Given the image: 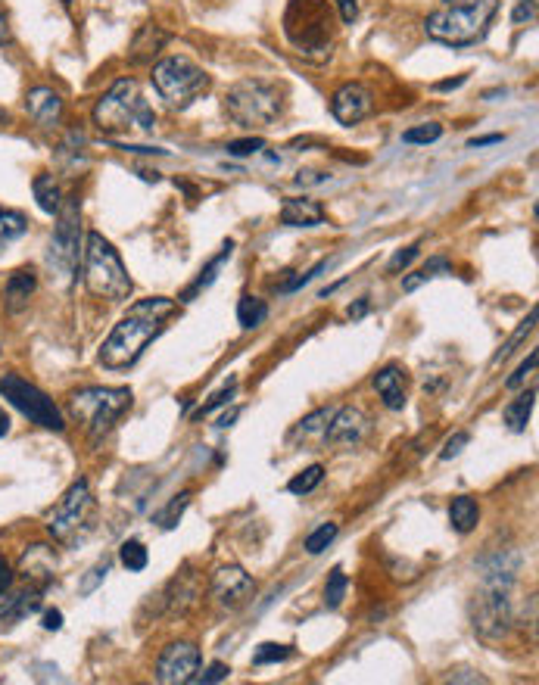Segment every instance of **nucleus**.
Instances as JSON below:
<instances>
[{
    "mask_svg": "<svg viewBox=\"0 0 539 685\" xmlns=\"http://www.w3.org/2000/svg\"><path fill=\"white\" fill-rule=\"evenodd\" d=\"M175 312V299L153 296L144 303H134L131 312L113 327V334L100 346V365L110 371H125L141 359L150 340L163 334L166 318Z\"/></svg>",
    "mask_w": 539,
    "mask_h": 685,
    "instance_id": "nucleus-1",
    "label": "nucleus"
},
{
    "mask_svg": "<svg viewBox=\"0 0 539 685\" xmlns=\"http://www.w3.org/2000/svg\"><path fill=\"white\" fill-rule=\"evenodd\" d=\"M284 38L309 63H328L337 44V16L331 0H290L284 10Z\"/></svg>",
    "mask_w": 539,
    "mask_h": 685,
    "instance_id": "nucleus-2",
    "label": "nucleus"
},
{
    "mask_svg": "<svg viewBox=\"0 0 539 685\" xmlns=\"http://www.w3.org/2000/svg\"><path fill=\"white\" fill-rule=\"evenodd\" d=\"M94 125L103 134H131V131H141L150 134L156 125V113L150 109V103L144 100L138 81L134 78H119L116 85L106 91L97 106H94Z\"/></svg>",
    "mask_w": 539,
    "mask_h": 685,
    "instance_id": "nucleus-3",
    "label": "nucleus"
},
{
    "mask_svg": "<svg viewBox=\"0 0 539 685\" xmlns=\"http://www.w3.org/2000/svg\"><path fill=\"white\" fill-rule=\"evenodd\" d=\"M499 13V0H462V4H446L443 10L430 13L424 19L427 38H434L449 47H468L487 35L493 16Z\"/></svg>",
    "mask_w": 539,
    "mask_h": 685,
    "instance_id": "nucleus-4",
    "label": "nucleus"
},
{
    "mask_svg": "<svg viewBox=\"0 0 539 685\" xmlns=\"http://www.w3.org/2000/svg\"><path fill=\"white\" fill-rule=\"evenodd\" d=\"M82 278H85L88 293L97 299H106V303H125L134 290V284L128 278V268H125L122 256L116 253V246L97 231H91L85 237Z\"/></svg>",
    "mask_w": 539,
    "mask_h": 685,
    "instance_id": "nucleus-5",
    "label": "nucleus"
},
{
    "mask_svg": "<svg viewBox=\"0 0 539 685\" xmlns=\"http://www.w3.org/2000/svg\"><path fill=\"white\" fill-rule=\"evenodd\" d=\"M222 106H225V116L237 128H247V131L272 128L284 113L281 91L262 78H244L237 85H231Z\"/></svg>",
    "mask_w": 539,
    "mask_h": 685,
    "instance_id": "nucleus-6",
    "label": "nucleus"
},
{
    "mask_svg": "<svg viewBox=\"0 0 539 685\" xmlns=\"http://www.w3.org/2000/svg\"><path fill=\"white\" fill-rule=\"evenodd\" d=\"M131 408L128 387H85L69 396V411L78 424H85L91 443H100L116 421Z\"/></svg>",
    "mask_w": 539,
    "mask_h": 685,
    "instance_id": "nucleus-7",
    "label": "nucleus"
},
{
    "mask_svg": "<svg viewBox=\"0 0 539 685\" xmlns=\"http://www.w3.org/2000/svg\"><path fill=\"white\" fill-rule=\"evenodd\" d=\"M212 85V78L203 66H197L191 57H166L153 66V88L159 91L172 109H187L194 106Z\"/></svg>",
    "mask_w": 539,
    "mask_h": 685,
    "instance_id": "nucleus-8",
    "label": "nucleus"
},
{
    "mask_svg": "<svg viewBox=\"0 0 539 685\" xmlns=\"http://www.w3.org/2000/svg\"><path fill=\"white\" fill-rule=\"evenodd\" d=\"M78 240H82V203H78V197H66L57 212V228H53L47 250V265L63 284H72L75 278Z\"/></svg>",
    "mask_w": 539,
    "mask_h": 685,
    "instance_id": "nucleus-9",
    "label": "nucleus"
},
{
    "mask_svg": "<svg viewBox=\"0 0 539 685\" xmlns=\"http://www.w3.org/2000/svg\"><path fill=\"white\" fill-rule=\"evenodd\" d=\"M0 396H4L16 411H22V415L29 418L32 424H38L44 430H53V433L66 430V418H63L60 405L53 402L44 390H38L35 383L25 380V377H19V374L0 377Z\"/></svg>",
    "mask_w": 539,
    "mask_h": 685,
    "instance_id": "nucleus-10",
    "label": "nucleus"
},
{
    "mask_svg": "<svg viewBox=\"0 0 539 685\" xmlns=\"http://www.w3.org/2000/svg\"><path fill=\"white\" fill-rule=\"evenodd\" d=\"M94 511V496L88 480H75L66 496L57 502V508L50 511L47 517V533L53 542H72L78 536V530L88 527V517Z\"/></svg>",
    "mask_w": 539,
    "mask_h": 685,
    "instance_id": "nucleus-11",
    "label": "nucleus"
},
{
    "mask_svg": "<svg viewBox=\"0 0 539 685\" xmlns=\"http://www.w3.org/2000/svg\"><path fill=\"white\" fill-rule=\"evenodd\" d=\"M209 595H212V601L222 611H237V608H244L247 601L256 595V583H253V577H250L244 567L225 564V567H219V570L212 573Z\"/></svg>",
    "mask_w": 539,
    "mask_h": 685,
    "instance_id": "nucleus-12",
    "label": "nucleus"
},
{
    "mask_svg": "<svg viewBox=\"0 0 539 685\" xmlns=\"http://www.w3.org/2000/svg\"><path fill=\"white\" fill-rule=\"evenodd\" d=\"M200 648L194 642H172L156 657V682L163 685H187L200 673Z\"/></svg>",
    "mask_w": 539,
    "mask_h": 685,
    "instance_id": "nucleus-13",
    "label": "nucleus"
},
{
    "mask_svg": "<svg viewBox=\"0 0 539 685\" xmlns=\"http://www.w3.org/2000/svg\"><path fill=\"white\" fill-rule=\"evenodd\" d=\"M374 113V94L362 85V81H346L331 97V116L340 125H359Z\"/></svg>",
    "mask_w": 539,
    "mask_h": 685,
    "instance_id": "nucleus-14",
    "label": "nucleus"
},
{
    "mask_svg": "<svg viewBox=\"0 0 539 685\" xmlns=\"http://www.w3.org/2000/svg\"><path fill=\"white\" fill-rule=\"evenodd\" d=\"M371 433V421L365 418V411L356 408V405H346V408H337L334 418L325 430V443L328 446H343V449H353V446H362L365 436Z\"/></svg>",
    "mask_w": 539,
    "mask_h": 685,
    "instance_id": "nucleus-15",
    "label": "nucleus"
},
{
    "mask_svg": "<svg viewBox=\"0 0 539 685\" xmlns=\"http://www.w3.org/2000/svg\"><path fill=\"white\" fill-rule=\"evenodd\" d=\"M16 573L29 586L47 589L53 583V577H57V552H53V545L35 542V545L25 548L22 558H19V570Z\"/></svg>",
    "mask_w": 539,
    "mask_h": 685,
    "instance_id": "nucleus-16",
    "label": "nucleus"
},
{
    "mask_svg": "<svg viewBox=\"0 0 539 685\" xmlns=\"http://www.w3.org/2000/svg\"><path fill=\"white\" fill-rule=\"evenodd\" d=\"M25 113L41 128H53L63 119V97L53 88H32L25 94Z\"/></svg>",
    "mask_w": 539,
    "mask_h": 685,
    "instance_id": "nucleus-17",
    "label": "nucleus"
},
{
    "mask_svg": "<svg viewBox=\"0 0 539 685\" xmlns=\"http://www.w3.org/2000/svg\"><path fill=\"white\" fill-rule=\"evenodd\" d=\"M41 598H44V589H38V586L25 589L19 595H10V592L0 595V633L10 629V626H16L22 617L35 614L41 608Z\"/></svg>",
    "mask_w": 539,
    "mask_h": 685,
    "instance_id": "nucleus-18",
    "label": "nucleus"
},
{
    "mask_svg": "<svg viewBox=\"0 0 539 685\" xmlns=\"http://www.w3.org/2000/svg\"><path fill=\"white\" fill-rule=\"evenodd\" d=\"M169 44V32L163 29V25L156 22H147L141 25V32L134 35L131 47H128V60L134 66H144V63H153L159 57V50H163Z\"/></svg>",
    "mask_w": 539,
    "mask_h": 685,
    "instance_id": "nucleus-19",
    "label": "nucleus"
},
{
    "mask_svg": "<svg viewBox=\"0 0 539 685\" xmlns=\"http://www.w3.org/2000/svg\"><path fill=\"white\" fill-rule=\"evenodd\" d=\"M325 218H328L325 206L315 200H306V197H290L281 206V225H287V228H315L325 222Z\"/></svg>",
    "mask_w": 539,
    "mask_h": 685,
    "instance_id": "nucleus-20",
    "label": "nucleus"
},
{
    "mask_svg": "<svg viewBox=\"0 0 539 685\" xmlns=\"http://www.w3.org/2000/svg\"><path fill=\"white\" fill-rule=\"evenodd\" d=\"M374 390L377 396L384 399V405L390 411H402L406 408V374H402V368L396 365H387L374 374Z\"/></svg>",
    "mask_w": 539,
    "mask_h": 685,
    "instance_id": "nucleus-21",
    "label": "nucleus"
},
{
    "mask_svg": "<svg viewBox=\"0 0 539 685\" xmlns=\"http://www.w3.org/2000/svg\"><path fill=\"white\" fill-rule=\"evenodd\" d=\"M35 287H38V278L32 268H19L13 271L7 284H4V299H7V309L13 315H19L25 306H29V299L35 296Z\"/></svg>",
    "mask_w": 539,
    "mask_h": 685,
    "instance_id": "nucleus-22",
    "label": "nucleus"
},
{
    "mask_svg": "<svg viewBox=\"0 0 539 685\" xmlns=\"http://www.w3.org/2000/svg\"><path fill=\"white\" fill-rule=\"evenodd\" d=\"M533 405H536V387L524 390L521 396H515L508 405H505V424L511 433H524L527 424H530V415H533Z\"/></svg>",
    "mask_w": 539,
    "mask_h": 685,
    "instance_id": "nucleus-23",
    "label": "nucleus"
},
{
    "mask_svg": "<svg viewBox=\"0 0 539 685\" xmlns=\"http://www.w3.org/2000/svg\"><path fill=\"white\" fill-rule=\"evenodd\" d=\"M32 190H35V200L41 206V212L47 215H57L60 206H63V190H60V181L53 178L50 172H41L35 181H32Z\"/></svg>",
    "mask_w": 539,
    "mask_h": 685,
    "instance_id": "nucleus-24",
    "label": "nucleus"
},
{
    "mask_svg": "<svg viewBox=\"0 0 539 685\" xmlns=\"http://www.w3.org/2000/svg\"><path fill=\"white\" fill-rule=\"evenodd\" d=\"M449 520L455 533H471L480 524V505L471 496H455L449 505Z\"/></svg>",
    "mask_w": 539,
    "mask_h": 685,
    "instance_id": "nucleus-25",
    "label": "nucleus"
},
{
    "mask_svg": "<svg viewBox=\"0 0 539 685\" xmlns=\"http://www.w3.org/2000/svg\"><path fill=\"white\" fill-rule=\"evenodd\" d=\"M197 601V580L187 577V573H178V577L172 580L169 586V611L172 614H187V608H191Z\"/></svg>",
    "mask_w": 539,
    "mask_h": 685,
    "instance_id": "nucleus-26",
    "label": "nucleus"
},
{
    "mask_svg": "<svg viewBox=\"0 0 539 685\" xmlns=\"http://www.w3.org/2000/svg\"><path fill=\"white\" fill-rule=\"evenodd\" d=\"M231 253H234V243L228 240V243L222 246V253H219V256H215V259H212V262H209V265H206V268L200 271V278H197V281H194L191 287H187V290L181 293V299H184V303H191V299H194V296H197L200 290H206V287H209V284H212L215 278H219V271H222V265H225V262L231 259Z\"/></svg>",
    "mask_w": 539,
    "mask_h": 685,
    "instance_id": "nucleus-27",
    "label": "nucleus"
},
{
    "mask_svg": "<svg viewBox=\"0 0 539 685\" xmlns=\"http://www.w3.org/2000/svg\"><path fill=\"white\" fill-rule=\"evenodd\" d=\"M268 318V303L259 296H240L237 303V324L244 327V331H256L259 324H265Z\"/></svg>",
    "mask_w": 539,
    "mask_h": 685,
    "instance_id": "nucleus-28",
    "label": "nucleus"
},
{
    "mask_svg": "<svg viewBox=\"0 0 539 685\" xmlns=\"http://www.w3.org/2000/svg\"><path fill=\"white\" fill-rule=\"evenodd\" d=\"M334 411L337 408H318V411H312V415H306L300 424H296L293 436H296V440H312V436H321V440H325V430H328V424L334 418Z\"/></svg>",
    "mask_w": 539,
    "mask_h": 685,
    "instance_id": "nucleus-29",
    "label": "nucleus"
},
{
    "mask_svg": "<svg viewBox=\"0 0 539 685\" xmlns=\"http://www.w3.org/2000/svg\"><path fill=\"white\" fill-rule=\"evenodd\" d=\"M25 231H29V222H25L22 212L0 209V253H4L10 243H16Z\"/></svg>",
    "mask_w": 539,
    "mask_h": 685,
    "instance_id": "nucleus-30",
    "label": "nucleus"
},
{
    "mask_svg": "<svg viewBox=\"0 0 539 685\" xmlns=\"http://www.w3.org/2000/svg\"><path fill=\"white\" fill-rule=\"evenodd\" d=\"M536 318H539V312H536V309H530V315L521 321V327H518V331L511 334V337H508V343H502V349L493 355V362H490L493 368H496V365H502V362L508 359V355H515V349H518V346H521V343H524V340H527V337L536 331Z\"/></svg>",
    "mask_w": 539,
    "mask_h": 685,
    "instance_id": "nucleus-31",
    "label": "nucleus"
},
{
    "mask_svg": "<svg viewBox=\"0 0 539 685\" xmlns=\"http://www.w3.org/2000/svg\"><path fill=\"white\" fill-rule=\"evenodd\" d=\"M321 480H325V464H309L306 471H300L287 483V489L293 496H309V492H315L321 486Z\"/></svg>",
    "mask_w": 539,
    "mask_h": 685,
    "instance_id": "nucleus-32",
    "label": "nucleus"
},
{
    "mask_svg": "<svg viewBox=\"0 0 539 685\" xmlns=\"http://www.w3.org/2000/svg\"><path fill=\"white\" fill-rule=\"evenodd\" d=\"M187 505H191V492L184 489V492H178V496H175L163 511L156 514V524L163 527V530H175V527H178V520H181V514L187 511Z\"/></svg>",
    "mask_w": 539,
    "mask_h": 685,
    "instance_id": "nucleus-33",
    "label": "nucleus"
},
{
    "mask_svg": "<svg viewBox=\"0 0 539 685\" xmlns=\"http://www.w3.org/2000/svg\"><path fill=\"white\" fill-rule=\"evenodd\" d=\"M119 561H122L131 573H141V570L147 567L150 555H147V548H144L141 539H128V542H122V548H119Z\"/></svg>",
    "mask_w": 539,
    "mask_h": 685,
    "instance_id": "nucleus-34",
    "label": "nucleus"
},
{
    "mask_svg": "<svg viewBox=\"0 0 539 685\" xmlns=\"http://www.w3.org/2000/svg\"><path fill=\"white\" fill-rule=\"evenodd\" d=\"M346 586H349V580H346L343 567H334V570L328 573V583H325V605H328L331 611H337V608L343 605Z\"/></svg>",
    "mask_w": 539,
    "mask_h": 685,
    "instance_id": "nucleus-35",
    "label": "nucleus"
},
{
    "mask_svg": "<svg viewBox=\"0 0 539 685\" xmlns=\"http://www.w3.org/2000/svg\"><path fill=\"white\" fill-rule=\"evenodd\" d=\"M443 137V125L440 122H421V125H415V128H409V131H402V141L406 144H434V141H440Z\"/></svg>",
    "mask_w": 539,
    "mask_h": 685,
    "instance_id": "nucleus-36",
    "label": "nucleus"
},
{
    "mask_svg": "<svg viewBox=\"0 0 539 685\" xmlns=\"http://www.w3.org/2000/svg\"><path fill=\"white\" fill-rule=\"evenodd\" d=\"M287 657H293V648H290V645L265 642V645L256 648L253 664H256V667H268V664H281V661H287Z\"/></svg>",
    "mask_w": 539,
    "mask_h": 685,
    "instance_id": "nucleus-37",
    "label": "nucleus"
},
{
    "mask_svg": "<svg viewBox=\"0 0 539 685\" xmlns=\"http://www.w3.org/2000/svg\"><path fill=\"white\" fill-rule=\"evenodd\" d=\"M337 533H340L337 524H321L318 530H312V533L306 536V552H309V555H321V552H325V548L337 539Z\"/></svg>",
    "mask_w": 539,
    "mask_h": 685,
    "instance_id": "nucleus-38",
    "label": "nucleus"
},
{
    "mask_svg": "<svg viewBox=\"0 0 539 685\" xmlns=\"http://www.w3.org/2000/svg\"><path fill=\"white\" fill-rule=\"evenodd\" d=\"M234 393H237V380L231 377V380L225 383V387H222L219 393H212V396H209V402H206V405H200V408H197V415H194V418L200 421V418L212 415V411H215V408H222V405H228V402L234 399Z\"/></svg>",
    "mask_w": 539,
    "mask_h": 685,
    "instance_id": "nucleus-39",
    "label": "nucleus"
},
{
    "mask_svg": "<svg viewBox=\"0 0 539 685\" xmlns=\"http://www.w3.org/2000/svg\"><path fill=\"white\" fill-rule=\"evenodd\" d=\"M106 573H110V561H97L88 573H85V577H82V583H78V592H82V595H94L97 592V586L106 580Z\"/></svg>",
    "mask_w": 539,
    "mask_h": 685,
    "instance_id": "nucleus-40",
    "label": "nucleus"
},
{
    "mask_svg": "<svg viewBox=\"0 0 539 685\" xmlns=\"http://www.w3.org/2000/svg\"><path fill=\"white\" fill-rule=\"evenodd\" d=\"M228 156H237V159H244V156H256V153H262L265 150V141L262 137H240V141H231L228 147Z\"/></svg>",
    "mask_w": 539,
    "mask_h": 685,
    "instance_id": "nucleus-41",
    "label": "nucleus"
},
{
    "mask_svg": "<svg viewBox=\"0 0 539 685\" xmlns=\"http://www.w3.org/2000/svg\"><path fill=\"white\" fill-rule=\"evenodd\" d=\"M328 265H331V262H318L315 268H309V271H303V274H293V278H290L287 284H281V287H278V293H296V290H303V287H306V284H312V281H315L318 274L325 271Z\"/></svg>",
    "mask_w": 539,
    "mask_h": 685,
    "instance_id": "nucleus-42",
    "label": "nucleus"
},
{
    "mask_svg": "<svg viewBox=\"0 0 539 685\" xmlns=\"http://www.w3.org/2000/svg\"><path fill=\"white\" fill-rule=\"evenodd\" d=\"M536 359H539V355H536V352H530V355H527V362H521V368L505 380V390H521L524 383L536 374Z\"/></svg>",
    "mask_w": 539,
    "mask_h": 685,
    "instance_id": "nucleus-43",
    "label": "nucleus"
},
{
    "mask_svg": "<svg viewBox=\"0 0 539 685\" xmlns=\"http://www.w3.org/2000/svg\"><path fill=\"white\" fill-rule=\"evenodd\" d=\"M418 253H421V243H412V246H406V250H396L393 259L387 262V271H390V274L406 271V268L418 259Z\"/></svg>",
    "mask_w": 539,
    "mask_h": 685,
    "instance_id": "nucleus-44",
    "label": "nucleus"
},
{
    "mask_svg": "<svg viewBox=\"0 0 539 685\" xmlns=\"http://www.w3.org/2000/svg\"><path fill=\"white\" fill-rule=\"evenodd\" d=\"M536 22V0H518L515 10H511V25H533Z\"/></svg>",
    "mask_w": 539,
    "mask_h": 685,
    "instance_id": "nucleus-45",
    "label": "nucleus"
},
{
    "mask_svg": "<svg viewBox=\"0 0 539 685\" xmlns=\"http://www.w3.org/2000/svg\"><path fill=\"white\" fill-rule=\"evenodd\" d=\"M471 443V436L465 433V430H458V433H452L449 440H446V446H443V452H440V458L443 461H452L455 455H462V449Z\"/></svg>",
    "mask_w": 539,
    "mask_h": 685,
    "instance_id": "nucleus-46",
    "label": "nucleus"
},
{
    "mask_svg": "<svg viewBox=\"0 0 539 685\" xmlns=\"http://www.w3.org/2000/svg\"><path fill=\"white\" fill-rule=\"evenodd\" d=\"M228 673H231V667H228V664L215 661V664H209V667H206V673H197V676H194V682H200V685L225 682V679H228Z\"/></svg>",
    "mask_w": 539,
    "mask_h": 685,
    "instance_id": "nucleus-47",
    "label": "nucleus"
},
{
    "mask_svg": "<svg viewBox=\"0 0 539 685\" xmlns=\"http://www.w3.org/2000/svg\"><path fill=\"white\" fill-rule=\"evenodd\" d=\"M337 10H340V22L343 25H353L359 19V0H334Z\"/></svg>",
    "mask_w": 539,
    "mask_h": 685,
    "instance_id": "nucleus-48",
    "label": "nucleus"
},
{
    "mask_svg": "<svg viewBox=\"0 0 539 685\" xmlns=\"http://www.w3.org/2000/svg\"><path fill=\"white\" fill-rule=\"evenodd\" d=\"M13 580H16V570L7 558H0V595L13 589Z\"/></svg>",
    "mask_w": 539,
    "mask_h": 685,
    "instance_id": "nucleus-49",
    "label": "nucleus"
},
{
    "mask_svg": "<svg viewBox=\"0 0 539 685\" xmlns=\"http://www.w3.org/2000/svg\"><path fill=\"white\" fill-rule=\"evenodd\" d=\"M41 620H44L41 626L47 629V633H60V629H63V611H47Z\"/></svg>",
    "mask_w": 539,
    "mask_h": 685,
    "instance_id": "nucleus-50",
    "label": "nucleus"
},
{
    "mask_svg": "<svg viewBox=\"0 0 539 685\" xmlns=\"http://www.w3.org/2000/svg\"><path fill=\"white\" fill-rule=\"evenodd\" d=\"M325 181H328L325 172H300V175H296V184H300V187H306V184H325Z\"/></svg>",
    "mask_w": 539,
    "mask_h": 685,
    "instance_id": "nucleus-51",
    "label": "nucleus"
},
{
    "mask_svg": "<svg viewBox=\"0 0 539 685\" xmlns=\"http://www.w3.org/2000/svg\"><path fill=\"white\" fill-rule=\"evenodd\" d=\"M468 81V75H458V78H446V81H437L434 91H455V88H462Z\"/></svg>",
    "mask_w": 539,
    "mask_h": 685,
    "instance_id": "nucleus-52",
    "label": "nucleus"
},
{
    "mask_svg": "<svg viewBox=\"0 0 539 685\" xmlns=\"http://www.w3.org/2000/svg\"><path fill=\"white\" fill-rule=\"evenodd\" d=\"M365 312H368V299H365V296L359 299V303H356V306H349V309H346V315H349V318H353V321L365 318Z\"/></svg>",
    "mask_w": 539,
    "mask_h": 685,
    "instance_id": "nucleus-53",
    "label": "nucleus"
},
{
    "mask_svg": "<svg viewBox=\"0 0 539 685\" xmlns=\"http://www.w3.org/2000/svg\"><path fill=\"white\" fill-rule=\"evenodd\" d=\"M490 144H502V134H487V137H474L468 147H490Z\"/></svg>",
    "mask_w": 539,
    "mask_h": 685,
    "instance_id": "nucleus-54",
    "label": "nucleus"
},
{
    "mask_svg": "<svg viewBox=\"0 0 539 685\" xmlns=\"http://www.w3.org/2000/svg\"><path fill=\"white\" fill-rule=\"evenodd\" d=\"M10 38V25H7V13L0 10V44H4Z\"/></svg>",
    "mask_w": 539,
    "mask_h": 685,
    "instance_id": "nucleus-55",
    "label": "nucleus"
},
{
    "mask_svg": "<svg viewBox=\"0 0 539 685\" xmlns=\"http://www.w3.org/2000/svg\"><path fill=\"white\" fill-rule=\"evenodd\" d=\"M7 433H10V418H7V411L0 408V440H4Z\"/></svg>",
    "mask_w": 539,
    "mask_h": 685,
    "instance_id": "nucleus-56",
    "label": "nucleus"
},
{
    "mask_svg": "<svg viewBox=\"0 0 539 685\" xmlns=\"http://www.w3.org/2000/svg\"><path fill=\"white\" fill-rule=\"evenodd\" d=\"M237 415H240V411H237V408H234V411H231V415H225V418H222V421H219V427H231V424H234V418H237Z\"/></svg>",
    "mask_w": 539,
    "mask_h": 685,
    "instance_id": "nucleus-57",
    "label": "nucleus"
},
{
    "mask_svg": "<svg viewBox=\"0 0 539 685\" xmlns=\"http://www.w3.org/2000/svg\"><path fill=\"white\" fill-rule=\"evenodd\" d=\"M60 4H63V7H69V4H72V0H60Z\"/></svg>",
    "mask_w": 539,
    "mask_h": 685,
    "instance_id": "nucleus-58",
    "label": "nucleus"
},
{
    "mask_svg": "<svg viewBox=\"0 0 539 685\" xmlns=\"http://www.w3.org/2000/svg\"><path fill=\"white\" fill-rule=\"evenodd\" d=\"M449 4H452V0H449Z\"/></svg>",
    "mask_w": 539,
    "mask_h": 685,
    "instance_id": "nucleus-59",
    "label": "nucleus"
}]
</instances>
